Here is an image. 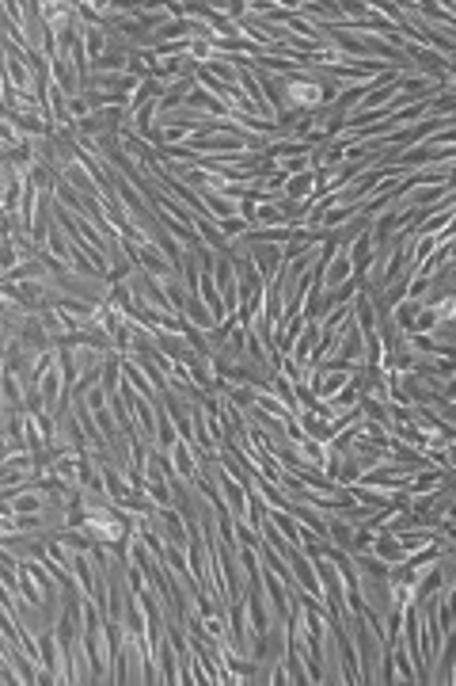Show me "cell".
Here are the masks:
<instances>
[{
    "label": "cell",
    "instance_id": "cell-2",
    "mask_svg": "<svg viewBox=\"0 0 456 686\" xmlns=\"http://www.w3.org/2000/svg\"><path fill=\"white\" fill-rule=\"evenodd\" d=\"M217 286H220V294H225V301H228L225 309L232 313V309H236V275H232V267H228L225 259L217 264Z\"/></svg>",
    "mask_w": 456,
    "mask_h": 686
},
{
    "label": "cell",
    "instance_id": "cell-9",
    "mask_svg": "<svg viewBox=\"0 0 456 686\" xmlns=\"http://www.w3.org/2000/svg\"><path fill=\"white\" fill-rule=\"evenodd\" d=\"M346 381H350V378H346V374H334V378H323V381H316V385H319V393H323V397H331V393H334V389H342V385H346Z\"/></svg>",
    "mask_w": 456,
    "mask_h": 686
},
{
    "label": "cell",
    "instance_id": "cell-3",
    "mask_svg": "<svg viewBox=\"0 0 456 686\" xmlns=\"http://www.w3.org/2000/svg\"><path fill=\"white\" fill-rule=\"evenodd\" d=\"M183 309H187V313H190V321H194L198 328H213V324H220L217 317H213L209 309L202 306V298H198V294H190V298H187V306H183Z\"/></svg>",
    "mask_w": 456,
    "mask_h": 686
},
{
    "label": "cell",
    "instance_id": "cell-5",
    "mask_svg": "<svg viewBox=\"0 0 456 686\" xmlns=\"http://www.w3.org/2000/svg\"><path fill=\"white\" fill-rule=\"evenodd\" d=\"M373 557H384V564H399L403 557H407V549L399 546L396 537H380V542H376V553H373Z\"/></svg>",
    "mask_w": 456,
    "mask_h": 686
},
{
    "label": "cell",
    "instance_id": "cell-10",
    "mask_svg": "<svg viewBox=\"0 0 456 686\" xmlns=\"http://www.w3.org/2000/svg\"><path fill=\"white\" fill-rule=\"evenodd\" d=\"M16 256H19V248H16V244H0V271L16 264Z\"/></svg>",
    "mask_w": 456,
    "mask_h": 686
},
{
    "label": "cell",
    "instance_id": "cell-1",
    "mask_svg": "<svg viewBox=\"0 0 456 686\" xmlns=\"http://www.w3.org/2000/svg\"><path fill=\"white\" fill-rule=\"evenodd\" d=\"M354 636H358V656H361V671H358V675H365L361 683H373V660H376L373 636H369V629L361 625V621H354Z\"/></svg>",
    "mask_w": 456,
    "mask_h": 686
},
{
    "label": "cell",
    "instance_id": "cell-11",
    "mask_svg": "<svg viewBox=\"0 0 456 686\" xmlns=\"http://www.w3.org/2000/svg\"><path fill=\"white\" fill-rule=\"evenodd\" d=\"M16 511H42V500L38 496H23V500H16Z\"/></svg>",
    "mask_w": 456,
    "mask_h": 686
},
{
    "label": "cell",
    "instance_id": "cell-4",
    "mask_svg": "<svg viewBox=\"0 0 456 686\" xmlns=\"http://www.w3.org/2000/svg\"><path fill=\"white\" fill-rule=\"evenodd\" d=\"M354 275V264H350V256H339L331 267H327V290H334V286H342V282Z\"/></svg>",
    "mask_w": 456,
    "mask_h": 686
},
{
    "label": "cell",
    "instance_id": "cell-7",
    "mask_svg": "<svg viewBox=\"0 0 456 686\" xmlns=\"http://www.w3.org/2000/svg\"><path fill=\"white\" fill-rule=\"evenodd\" d=\"M8 76L19 84V88H31V69H27L23 61H8Z\"/></svg>",
    "mask_w": 456,
    "mask_h": 686
},
{
    "label": "cell",
    "instance_id": "cell-6",
    "mask_svg": "<svg viewBox=\"0 0 456 686\" xmlns=\"http://www.w3.org/2000/svg\"><path fill=\"white\" fill-rule=\"evenodd\" d=\"M171 454H175V469H179L183 477H198V473H194V458H190V447H187V438H183V442H171Z\"/></svg>",
    "mask_w": 456,
    "mask_h": 686
},
{
    "label": "cell",
    "instance_id": "cell-8",
    "mask_svg": "<svg viewBox=\"0 0 456 686\" xmlns=\"http://www.w3.org/2000/svg\"><path fill=\"white\" fill-rule=\"evenodd\" d=\"M418 309H422V306H418V298L403 301V306H399V324H403V328H411V324H415V317H418Z\"/></svg>",
    "mask_w": 456,
    "mask_h": 686
}]
</instances>
